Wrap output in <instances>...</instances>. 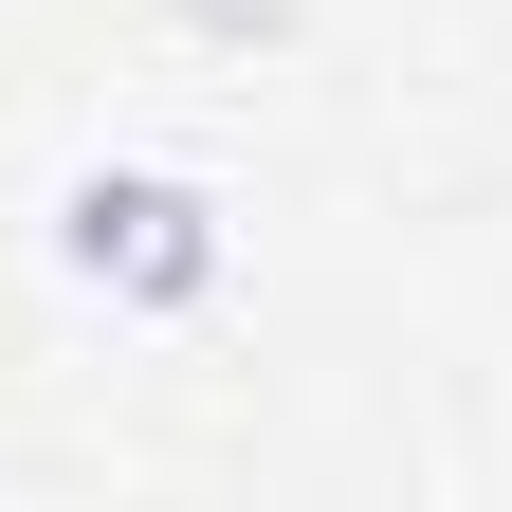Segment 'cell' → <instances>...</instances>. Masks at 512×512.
Here are the masks:
<instances>
[{
    "label": "cell",
    "instance_id": "6da1fadb",
    "mask_svg": "<svg viewBox=\"0 0 512 512\" xmlns=\"http://www.w3.org/2000/svg\"><path fill=\"white\" fill-rule=\"evenodd\" d=\"M55 256H74L92 293H128V311H183V293H220V202L183 165H92L74 202H55Z\"/></svg>",
    "mask_w": 512,
    "mask_h": 512
}]
</instances>
